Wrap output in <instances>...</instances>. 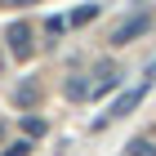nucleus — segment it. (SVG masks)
Listing matches in <instances>:
<instances>
[{
	"instance_id": "5",
	"label": "nucleus",
	"mask_w": 156,
	"mask_h": 156,
	"mask_svg": "<svg viewBox=\"0 0 156 156\" xmlns=\"http://www.w3.org/2000/svg\"><path fill=\"white\" fill-rule=\"evenodd\" d=\"M62 94L72 98V103H80V98H94V80H89V76H67V80H62Z\"/></svg>"
},
{
	"instance_id": "9",
	"label": "nucleus",
	"mask_w": 156,
	"mask_h": 156,
	"mask_svg": "<svg viewBox=\"0 0 156 156\" xmlns=\"http://www.w3.org/2000/svg\"><path fill=\"white\" fill-rule=\"evenodd\" d=\"M129 156H156V143L152 138H129Z\"/></svg>"
},
{
	"instance_id": "7",
	"label": "nucleus",
	"mask_w": 156,
	"mask_h": 156,
	"mask_svg": "<svg viewBox=\"0 0 156 156\" xmlns=\"http://www.w3.org/2000/svg\"><path fill=\"white\" fill-rule=\"evenodd\" d=\"M36 98H40V85L36 80H23L18 89H13V103H18V107H31Z\"/></svg>"
},
{
	"instance_id": "2",
	"label": "nucleus",
	"mask_w": 156,
	"mask_h": 156,
	"mask_svg": "<svg viewBox=\"0 0 156 156\" xmlns=\"http://www.w3.org/2000/svg\"><path fill=\"white\" fill-rule=\"evenodd\" d=\"M31 36H36V31H31L27 18H13V23L5 27V45H9V54H13L18 62H27L31 54H36V40H31Z\"/></svg>"
},
{
	"instance_id": "12",
	"label": "nucleus",
	"mask_w": 156,
	"mask_h": 156,
	"mask_svg": "<svg viewBox=\"0 0 156 156\" xmlns=\"http://www.w3.org/2000/svg\"><path fill=\"white\" fill-rule=\"evenodd\" d=\"M0 138H5V120H0Z\"/></svg>"
},
{
	"instance_id": "11",
	"label": "nucleus",
	"mask_w": 156,
	"mask_h": 156,
	"mask_svg": "<svg viewBox=\"0 0 156 156\" xmlns=\"http://www.w3.org/2000/svg\"><path fill=\"white\" fill-rule=\"evenodd\" d=\"M5 156H31V143H27V138H18V143H13Z\"/></svg>"
},
{
	"instance_id": "1",
	"label": "nucleus",
	"mask_w": 156,
	"mask_h": 156,
	"mask_svg": "<svg viewBox=\"0 0 156 156\" xmlns=\"http://www.w3.org/2000/svg\"><path fill=\"white\" fill-rule=\"evenodd\" d=\"M152 31V13L147 9H134V13H125L116 27H112V45H134L138 36H147Z\"/></svg>"
},
{
	"instance_id": "3",
	"label": "nucleus",
	"mask_w": 156,
	"mask_h": 156,
	"mask_svg": "<svg viewBox=\"0 0 156 156\" xmlns=\"http://www.w3.org/2000/svg\"><path fill=\"white\" fill-rule=\"evenodd\" d=\"M147 89H152V85H147V80H138L134 89H125V94H116V98H112V112L94 120V129H103L107 120H120V116H129V112H134V107H138V103L147 98Z\"/></svg>"
},
{
	"instance_id": "8",
	"label": "nucleus",
	"mask_w": 156,
	"mask_h": 156,
	"mask_svg": "<svg viewBox=\"0 0 156 156\" xmlns=\"http://www.w3.org/2000/svg\"><path fill=\"white\" fill-rule=\"evenodd\" d=\"M45 129H49V125H45L40 116H23V134H27V143H31V138H45Z\"/></svg>"
},
{
	"instance_id": "10",
	"label": "nucleus",
	"mask_w": 156,
	"mask_h": 156,
	"mask_svg": "<svg viewBox=\"0 0 156 156\" xmlns=\"http://www.w3.org/2000/svg\"><path fill=\"white\" fill-rule=\"evenodd\" d=\"M62 27H67V18H58V13H54V18H45V31H49V36H58Z\"/></svg>"
},
{
	"instance_id": "6",
	"label": "nucleus",
	"mask_w": 156,
	"mask_h": 156,
	"mask_svg": "<svg viewBox=\"0 0 156 156\" xmlns=\"http://www.w3.org/2000/svg\"><path fill=\"white\" fill-rule=\"evenodd\" d=\"M98 13H103V5H80V9L67 13V27H85V23H94Z\"/></svg>"
},
{
	"instance_id": "4",
	"label": "nucleus",
	"mask_w": 156,
	"mask_h": 156,
	"mask_svg": "<svg viewBox=\"0 0 156 156\" xmlns=\"http://www.w3.org/2000/svg\"><path fill=\"white\" fill-rule=\"evenodd\" d=\"M116 85H120V67L116 62H103V67L94 72V98L107 94V89H116Z\"/></svg>"
}]
</instances>
